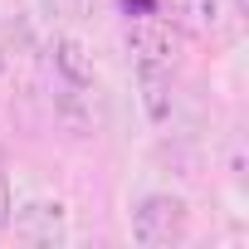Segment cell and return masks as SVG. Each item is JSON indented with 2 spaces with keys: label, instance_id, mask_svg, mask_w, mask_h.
Listing matches in <instances>:
<instances>
[{
  "label": "cell",
  "instance_id": "9c48e42d",
  "mask_svg": "<svg viewBox=\"0 0 249 249\" xmlns=\"http://www.w3.org/2000/svg\"><path fill=\"white\" fill-rule=\"evenodd\" d=\"M10 210H15V191H10V181H5V171H0V230L10 225Z\"/></svg>",
  "mask_w": 249,
  "mask_h": 249
},
{
  "label": "cell",
  "instance_id": "5b68a950",
  "mask_svg": "<svg viewBox=\"0 0 249 249\" xmlns=\"http://www.w3.org/2000/svg\"><path fill=\"white\" fill-rule=\"evenodd\" d=\"M54 112L59 122L73 132V137H98V107H93V88H78V83H59V98H54Z\"/></svg>",
  "mask_w": 249,
  "mask_h": 249
},
{
  "label": "cell",
  "instance_id": "52a82bcc",
  "mask_svg": "<svg viewBox=\"0 0 249 249\" xmlns=\"http://www.w3.org/2000/svg\"><path fill=\"white\" fill-rule=\"evenodd\" d=\"M137 88H142V112L152 122L171 117V69H137Z\"/></svg>",
  "mask_w": 249,
  "mask_h": 249
},
{
  "label": "cell",
  "instance_id": "6da1fadb",
  "mask_svg": "<svg viewBox=\"0 0 249 249\" xmlns=\"http://www.w3.org/2000/svg\"><path fill=\"white\" fill-rule=\"evenodd\" d=\"M127 225L142 249H166L191 234V205L176 191H142L127 210Z\"/></svg>",
  "mask_w": 249,
  "mask_h": 249
},
{
  "label": "cell",
  "instance_id": "30bf717a",
  "mask_svg": "<svg viewBox=\"0 0 249 249\" xmlns=\"http://www.w3.org/2000/svg\"><path fill=\"white\" fill-rule=\"evenodd\" d=\"M0 73H5V54H0Z\"/></svg>",
  "mask_w": 249,
  "mask_h": 249
},
{
  "label": "cell",
  "instance_id": "277c9868",
  "mask_svg": "<svg viewBox=\"0 0 249 249\" xmlns=\"http://www.w3.org/2000/svg\"><path fill=\"white\" fill-rule=\"evenodd\" d=\"M49 59H54L59 83H78V88H93V83H98V69H93V54H88L83 39L54 35V39H49Z\"/></svg>",
  "mask_w": 249,
  "mask_h": 249
},
{
  "label": "cell",
  "instance_id": "8992f818",
  "mask_svg": "<svg viewBox=\"0 0 249 249\" xmlns=\"http://www.w3.org/2000/svg\"><path fill=\"white\" fill-rule=\"evenodd\" d=\"M176 5V20L196 35H220L230 25V10H234V0H171Z\"/></svg>",
  "mask_w": 249,
  "mask_h": 249
},
{
  "label": "cell",
  "instance_id": "7a4b0ae2",
  "mask_svg": "<svg viewBox=\"0 0 249 249\" xmlns=\"http://www.w3.org/2000/svg\"><path fill=\"white\" fill-rule=\"evenodd\" d=\"M20 244H69V205L59 196H30L10 210V225H5Z\"/></svg>",
  "mask_w": 249,
  "mask_h": 249
},
{
  "label": "cell",
  "instance_id": "ba28073f",
  "mask_svg": "<svg viewBox=\"0 0 249 249\" xmlns=\"http://www.w3.org/2000/svg\"><path fill=\"white\" fill-rule=\"evenodd\" d=\"M49 10H54L59 20H69V25H83V20H93L98 0H49Z\"/></svg>",
  "mask_w": 249,
  "mask_h": 249
},
{
  "label": "cell",
  "instance_id": "3957f363",
  "mask_svg": "<svg viewBox=\"0 0 249 249\" xmlns=\"http://www.w3.org/2000/svg\"><path fill=\"white\" fill-rule=\"evenodd\" d=\"M122 44H127V54H132L137 69H142V64H147V69H171L176 54H181V35H176L166 20H157V15H137V20H127Z\"/></svg>",
  "mask_w": 249,
  "mask_h": 249
}]
</instances>
